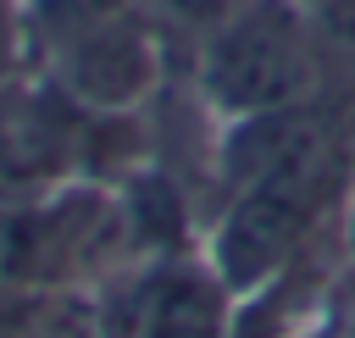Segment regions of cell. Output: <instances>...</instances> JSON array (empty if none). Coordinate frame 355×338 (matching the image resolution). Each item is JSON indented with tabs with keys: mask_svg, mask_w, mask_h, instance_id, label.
<instances>
[{
	"mask_svg": "<svg viewBox=\"0 0 355 338\" xmlns=\"http://www.w3.org/2000/svg\"><path fill=\"white\" fill-rule=\"evenodd\" d=\"M200 78L222 111L272 116L288 111L311 83V44L283 0H239L205 28Z\"/></svg>",
	"mask_w": 355,
	"mask_h": 338,
	"instance_id": "cell-1",
	"label": "cell"
},
{
	"mask_svg": "<svg viewBox=\"0 0 355 338\" xmlns=\"http://www.w3.org/2000/svg\"><path fill=\"white\" fill-rule=\"evenodd\" d=\"M89 105H78L55 78L0 83V194H44L72 166L89 161Z\"/></svg>",
	"mask_w": 355,
	"mask_h": 338,
	"instance_id": "cell-2",
	"label": "cell"
},
{
	"mask_svg": "<svg viewBox=\"0 0 355 338\" xmlns=\"http://www.w3.org/2000/svg\"><path fill=\"white\" fill-rule=\"evenodd\" d=\"M55 83L89 111H128L155 83V39L122 11L50 50Z\"/></svg>",
	"mask_w": 355,
	"mask_h": 338,
	"instance_id": "cell-3",
	"label": "cell"
},
{
	"mask_svg": "<svg viewBox=\"0 0 355 338\" xmlns=\"http://www.w3.org/2000/svg\"><path fill=\"white\" fill-rule=\"evenodd\" d=\"M128 338H227V283L194 260L150 266Z\"/></svg>",
	"mask_w": 355,
	"mask_h": 338,
	"instance_id": "cell-4",
	"label": "cell"
},
{
	"mask_svg": "<svg viewBox=\"0 0 355 338\" xmlns=\"http://www.w3.org/2000/svg\"><path fill=\"white\" fill-rule=\"evenodd\" d=\"M122 11H128V0H22V22L44 50H55V44L122 17Z\"/></svg>",
	"mask_w": 355,
	"mask_h": 338,
	"instance_id": "cell-5",
	"label": "cell"
},
{
	"mask_svg": "<svg viewBox=\"0 0 355 338\" xmlns=\"http://www.w3.org/2000/svg\"><path fill=\"white\" fill-rule=\"evenodd\" d=\"M22 33H28V22H22V0H0V83H6V78H17Z\"/></svg>",
	"mask_w": 355,
	"mask_h": 338,
	"instance_id": "cell-6",
	"label": "cell"
}]
</instances>
